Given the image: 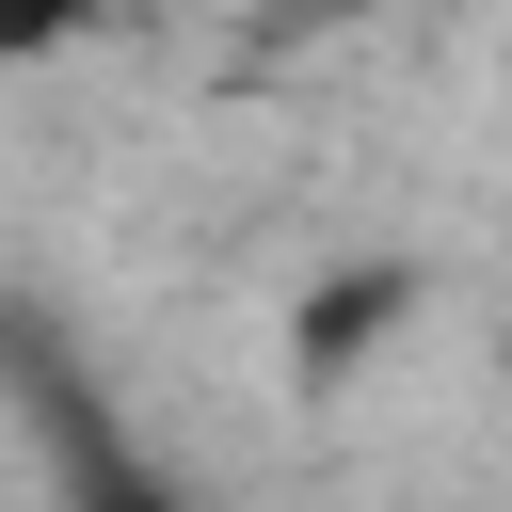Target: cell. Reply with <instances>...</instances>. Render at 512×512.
<instances>
[{"label": "cell", "mask_w": 512, "mask_h": 512, "mask_svg": "<svg viewBox=\"0 0 512 512\" xmlns=\"http://www.w3.org/2000/svg\"><path fill=\"white\" fill-rule=\"evenodd\" d=\"M96 512H192V496H160V480L128 464V480H96Z\"/></svg>", "instance_id": "7a4b0ae2"}, {"label": "cell", "mask_w": 512, "mask_h": 512, "mask_svg": "<svg viewBox=\"0 0 512 512\" xmlns=\"http://www.w3.org/2000/svg\"><path fill=\"white\" fill-rule=\"evenodd\" d=\"M96 16H112V0H0V80H16V64H64Z\"/></svg>", "instance_id": "6da1fadb"}]
</instances>
